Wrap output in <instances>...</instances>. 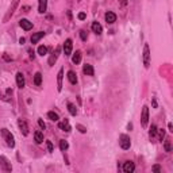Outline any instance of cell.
Returning a JSON list of instances; mask_svg holds the SVG:
<instances>
[{
	"label": "cell",
	"instance_id": "6da1fadb",
	"mask_svg": "<svg viewBox=\"0 0 173 173\" xmlns=\"http://www.w3.org/2000/svg\"><path fill=\"white\" fill-rule=\"evenodd\" d=\"M0 132H2V137L4 138V141H6L7 145H8L10 148H14V146H15V138H14L12 132L8 131L7 128H2Z\"/></svg>",
	"mask_w": 173,
	"mask_h": 173
},
{
	"label": "cell",
	"instance_id": "7a4b0ae2",
	"mask_svg": "<svg viewBox=\"0 0 173 173\" xmlns=\"http://www.w3.org/2000/svg\"><path fill=\"white\" fill-rule=\"evenodd\" d=\"M18 6H19V0H12L11 6L8 7V11L6 12L4 18H3V22H4V23H7V22H8L11 18H12V15L15 14V11H16V8H18Z\"/></svg>",
	"mask_w": 173,
	"mask_h": 173
},
{
	"label": "cell",
	"instance_id": "3957f363",
	"mask_svg": "<svg viewBox=\"0 0 173 173\" xmlns=\"http://www.w3.org/2000/svg\"><path fill=\"white\" fill-rule=\"evenodd\" d=\"M143 65H145V68L146 69H149L150 68V57H152V54H150V47L148 43H145L143 45Z\"/></svg>",
	"mask_w": 173,
	"mask_h": 173
},
{
	"label": "cell",
	"instance_id": "277c9868",
	"mask_svg": "<svg viewBox=\"0 0 173 173\" xmlns=\"http://www.w3.org/2000/svg\"><path fill=\"white\" fill-rule=\"evenodd\" d=\"M148 124H149V107L148 106H143L142 112H141V126L143 128H146Z\"/></svg>",
	"mask_w": 173,
	"mask_h": 173
},
{
	"label": "cell",
	"instance_id": "5b68a950",
	"mask_svg": "<svg viewBox=\"0 0 173 173\" xmlns=\"http://www.w3.org/2000/svg\"><path fill=\"white\" fill-rule=\"evenodd\" d=\"M119 145H120V148H122L123 150H127V149H130V146H131V139L128 135L126 134H122L119 137Z\"/></svg>",
	"mask_w": 173,
	"mask_h": 173
},
{
	"label": "cell",
	"instance_id": "8992f818",
	"mask_svg": "<svg viewBox=\"0 0 173 173\" xmlns=\"http://www.w3.org/2000/svg\"><path fill=\"white\" fill-rule=\"evenodd\" d=\"M0 168L4 172H12V165L6 156H0Z\"/></svg>",
	"mask_w": 173,
	"mask_h": 173
},
{
	"label": "cell",
	"instance_id": "52a82bcc",
	"mask_svg": "<svg viewBox=\"0 0 173 173\" xmlns=\"http://www.w3.org/2000/svg\"><path fill=\"white\" fill-rule=\"evenodd\" d=\"M60 54H61V46H57L53 53H51V56L49 57V66H53L54 64H56L58 57H60Z\"/></svg>",
	"mask_w": 173,
	"mask_h": 173
},
{
	"label": "cell",
	"instance_id": "ba28073f",
	"mask_svg": "<svg viewBox=\"0 0 173 173\" xmlns=\"http://www.w3.org/2000/svg\"><path fill=\"white\" fill-rule=\"evenodd\" d=\"M72 49H73V42L71 38H68L64 42V45H62V50H64V54L66 57H69L72 54Z\"/></svg>",
	"mask_w": 173,
	"mask_h": 173
},
{
	"label": "cell",
	"instance_id": "9c48e42d",
	"mask_svg": "<svg viewBox=\"0 0 173 173\" xmlns=\"http://www.w3.org/2000/svg\"><path fill=\"white\" fill-rule=\"evenodd\" d=\"M18 126H19V130L22 132V135L27 137V135H28V126H27V123H26V120L18 119Z\"/></svg>",
	"mask_w": 173,
	"mask_h": 173
},
{
	"label": "cell",
	"instance_id": "30bf717a",
	"mask_svg": "<svg viewBox=\"0 0 173 173\" xmlns=\"http://www.w3.org/2000/svg\"><path fill=\"white\" fill-rule=\"evenodd\" d=\"M62 80H64V68H61L57 73V91H62Z\"/></svg>",
	"mask_w": 173,
	"mask_h": 173
},
{
	"label": "cell",
	"instance_id": "8fae6325",
	"mask_svg": "<svg viewBox=\"0 0 173 173\" xmlns=\"http://www.w3.org/2000/svg\"><path fill=\"white\" fill-rule=\"evenodd\" d=\"M19 26L23 28L24 31H30L32 28V22H30L28 19H20L19 20Z\"/></svg>",
	"mask_w": 173,
	"mask_h": 173
},
{
	"label": "cell",
	"instance_id": "7c38bea8",
	"mask_svg": "<svg viewBox=\"0 0 173 173\" xmlns=\"http://www.w3.org/2000/svg\"><path fill=\"white\" fill-rule=\"evenodd\" d=\"M135 171V164L132 161H126L123 164V172L124 173H132Z\"/></svg>",
	"mask_w": 173,
	"mask_h": 173
},
{
	"label": "cell",
	"instance_id": "4fadbf2b",
	"mask_svg": "<svg viewBox=\"0 0 173 173\" xmlns=\"http://www.w3.org/2000/svg\"><path fill=\"white\" fill-rule=\"evenodd\" d=\"M104 18H106V22H107L108 24H112V23H115L116 22V15L112 12V11H107Z\"/></svg>",
	"mask_w": 173,
	"mask_h": 173
},
{
	"label": "cell",
	"instance_id": "5bb4252c",
	"mask_svg": "<svg viewBox=\"0 0 173 173\" xmlns=\"http://www.w3.org/2000/svg\"><path fill=\"white\" fill-rule=\"evenodd\" d=\"M45 37V32L43 31H38V32H34V34L31 35V43L32 45H35V43H38V41L41 38H43Z\"/></svg>",
	"mask_w": 173,
	"mask_h": 173
},
{
	"label": "cell",
	"instance_id": "9a60e30c",
	"mask_svg": "<svg viewBox=\"0 0 173 173\" xmlns=\"http://www.w3.org/2000/svg\"><path fill=\"white\" fill-rule=\"evenodd\" d=\"M24 84H26V81H24L23 73H22V72H18V73H16V85L22 89V88L24 87Z\"/></svg>",
	"mask_w": 173,
	"mask_h": 173
},
{
	"label": "cell",
	"instance_id": "2e32d148",
	"mask_svg": "<svg viewBox=\"0 0 173 173\" xmlns=\"http://www.w3.org/2000/svg\"><path fill=\"white\" fill-rule=\"evenodd\" d=\"M47 10V0H38V12L45 14Z\"/></svg>",
	"mask_w": 173,
	"mask_h": 173
},
{
	"label": "cell",
	"instance_id": "e0dca14e",
	"mask_svg": "<svg viewBox=\"0 0 173 173\" xmlns=\"http://www.w3.org/2000/svg\"><path fill=\"white\" fill-rule=\"evenodd\" d=\"M58 127H60L62 131H66V132H69V131L72 130V128H71V124H69V122H68V119H64L62 122L58 123Z\"/></svg>",
	"mask_w": 173,
	"mask_h": 173
},
{
	"label": "cell",
	"instance_id": "ac0fdd59",
	"mask_svg": "<svg viewBox=\"0 0 173 173\" xmlns=\"http://www.w3.org/2000/svg\"><path fill=\"white\" fill-rule=\"evenodd\" d=\"M83 72L85 73L87 76H93L95 75V71H93V66L91 64H85L83 66Z\"/></svg>",
	"mask_w": 173,
	"mask_h": 173
},
{
	"label": "cell",
	"instance_id": "d6986e66",
	"mask_svg": "<svg viewBox=\"0 0 173 173\" xmlns=\"http://www.w3.org/2000/svg\"><path fill=\"white\" fill-rule=\"evenodd\" d=\"M92 31H93L95 34L100 35L102 32H103V27H102V24L99 23V22H93V23H92Z\"/></svg>",
	"mask_w": 173,
	"mask_h": 173
},
{
	"label": "cell",
	"instance_id": "ffe728a7",
	"mask_svg": "<svg viewBox=\"0 0 173 173\" xmlns=\"http://www.w3.org/2000/svg\"><path fill=\"white\" fill-rule=\"evenodd\" d=\"M66 77H68V80H69V83H71V84H73V85H76V84H77V76H76V73L73 71H69L68 76H66Z\"/></svg>",
	"mask_w": 173,
	"mask_h": 173
},
{
	"label": "cell",
	"instance_id": "44dd1931",
	"mask_svg": "<svg viewBox=\"0 0 173 173\" xmlns=\"http://www.w3.org/2000/svg\"><path fill=\"white\" fill-rule=\"evenodd\" d=\"M72 62H73V64H76V65L81 62V51H80V50H77L76 53L72 56Z\"/></svg>",
	"mask_w": 173,
	"mask_h": 173
},
{
	"label": "cell",
	"instance_id": "7402d4cb",
	"mask_svg": "<svg viewBox=\"0 0 173 173\" xmlns=\"http://www.w3.org/2000/svg\"><path fill=\"white\" fill-rule=\"evenodd\" d=\"M34 141H35V143H42L43 142V132L42 131H35L34 132Z\"/></svg>",
	"mask_w": 173,
	"mask_h": 173
},
{
	"label": "cell",
	"instance_id": "603a6c76",
	"mask_svg": "<svg viewBox=\"0 0 173 173\" xmlns=\"http://www.w3.org/2000/svg\"><path fill=\"white\" fill-rule=\"evenodd\" d=\"M157 126L156 124H152V127H150V130H149V138H150V141H153L154 138H156V135H157Z\"/></svg>",
	"mask_w": 173,
	"mask_h": 173
},
{
	"label": "cell",
	"instance_id": "cb8c5ba5",
	"mask_svg": "<svg viewBox=\"0 0 173 173\" xmlns=\"http://www.w3.org/2000/svg\"><path fill=\"white\" fill-rule=\"evenodd\" d=\"M34 84L37 87H39L42 84V75H41V72H37L34 75Z\"/></svg>",
	"mask_w": 173,
	"mask_h": 173
},
{
	"label": "cell",
	"instance_id": "d4e9b609",
	"mask_svg": "<svg viewBox=\"0 0 173 173\" xmlns=\"http://www.w3.org/2000/svg\"><path fill=\"white\" fill-rule=\"evenodd\" d=\"M68 111L71 115L73 116H76L77 115V108H76V106L73 104V103H68Z\"/></svg>",
	"mask_w": 173,
	"mask_h": 173
},
{
	"label": "cell",
	"instance_id": "484cf974",
	"mask_svg": "<svg viewBox=\"0 0 173 173\" xmlns=\"http://www.w3.org/2000/svg\"><path fill=\"white\" fill-rule=\"evenodd\" d=\"M47 118H49L50 120H53V122H58V114L57 112H54V111H49L47 112Z\"/></svg>",
	"mask_w": 173,
	"mask_h": 173
},
{
	"label": "cell",
	"instance_id": "4316f807",
	"mask_svg": "<svg viewBox=\"0 0 173 173\" xmlns=\"http://www.w3.org/2000/svg\"><path fill=\"white\" fill-rule=\"evenodd\" d=\"M164 149H165V152H167V153L172 152V142H171V139H165V141H164Z\"/></svg>",
	"mask_w": 173,
	"mask_h": 173
},
{
	"label": "cell",
	"instance_id": "83f0119b",
	"mask_svg": "<svg viewBox=\"0 0 173 173\" xmlns=\"http://www.w3.org/2000/svg\"><path fill=\"white\" fill-rule=\"evenodd\" d=\"M37 53H38L39 56H42V57L46 56V54H47V47L43 46V45H41V46L38 47V50H37Z\"/></svg>",
	"mask_w": 173,
	"mask_h": 173
},
{
	"label": "cell",
	"instance_id": "f1b7e54d",
	"mask_svg": "<svg viewBox=\"0 0 173 173\" xmlns=\"http://www.w3.org/2000/svg\"><path fill=\"white\" fill-rule=\"evenodd\" d=\"M68 148H69V143L65 141V139H61L60 141V149L62 150V152H65V150H68Z\"/></svg>",
	"mask_w": 173,
	"mask_h": 173
},
{
	"label": "cell",
	"instance_id": "f546056e",
	"mask_svg": "<svg viewBox=\"0 0 173 173\" xmlns=\"http://www.w3.org/2000/svg\"><path fill=\"white\" fill-rule=\"evenodd\" d=\"M157 134H158V141L162 142V139L165 138V130L161 128V130H157Z\"/></svg>",
	"mask_w": 173,
	"mask_h": 173
},
{
	"label": "cell",
	"instance_id": "4dcf8cb0",
	"mask_svg": "<svg viewBox=\"0 0 173 173\" xmlns=\"http://www.w3.org/2000/svg\"><path fill=\"white\" fill-rule=\"evenodd\" d=\"M76 128L81 132V134H85V132H87V127H84L83 124H76Z\"/></svg>",
	"mask_w": 173,
	"mask_h": 173
},
{
	"label": "cell",
	"instance_id": "1f68e13d",
	"mask_svg": "<svg viewBox=\"0 0 173 173\" xmlns=\"http://www.w3.org/2000/svg\"><path fill=\"white\" fill-rule=\"evenodd\" d=\"M46 148H47V152L49 153H51L54 150V148H53V143H51V141H46Z\"/></svg>",
	"mask_w": 173,
	"mask_h": 173
},
{
	"label": "cell",
	"instance_id": "d6a6232c",
	"mask_svg": "<svg viewBox=\"0 0 173 173\" xmlns=\"http://www.w3.org/2000/svg\"><path fill=\"white\" fill-rule=\"evenodd\" d=\"M80 38H81L83 41H87V39H88V34H87V31H84V30L80 31Z\"/></svg>",
	"mask_w": 173,
	"mask_h": 173
},
{
	"label": "cell",
	"instance_id": "836d02e7",
	"mask_svg": "<svg viewBox=\"0 0 173 173\" xmlns=\"http://www.w3.org/2000/svg\"><path fill=\"white\" fill-rule=\"evenodd\" d=\"M38 126L41 127V130H45L46 128V124H45V122H43L42 119H38Z\"/></svg>",
	"mask_w": 173,
	"mask_h": 173
},
{
	"label": "cell",
	"instance_id": "e575fe53",
	"mask_svg": "<svg viewBox=\"0 0 173 173\" xmlns=\"http://www.w3.org/2000/svg\"><path fill=\"white\" fill-rule=\"evenodd\" d=\"M152 169H153V172H161V167H160V165H154Z\"/></svg>",
	"mask_w": 173,
	"mask_h": 173
},
{
	"label": "cell",
	"instance_id": "d590c367",
	"mask_svg": "<svg viewBox=\"0 0 173 173\" xmlns=\"http://www.w3.org/2000/svg\"><path fill=\"white\" fill-rule=\"evenodd\" d=\"M85 18H87V15H85L84 12H80V14H79V19H80V20H84Z\"/></svg>",
	"mask_w": 173,
	"mask_h": 173
},
{
	"label": "cell",
	"instance_id": "8d00e7d4",
	"mask_svg": "<svg viewBox=\"0 0 173 173\" xmlns=\"http://www.w3.org/2000/svg\"><path fill=\"white\" fill-rule=\"evenodd\" d=\"M3 60H6V61H11V60H12V58H11V57H8V56H7V54L4 53V54H3Z\"/></svg>",
	"mask_w": 173,
	"mask_h": 173
},
{
	"label": "cell",
	"instance_id": "74e56055",
	"mask_svg": "<svg viewBox=\"0 0 173 173\" xmlns=\"http://www.w3.org/2000/svg\"><path fill=\"white\" fill-rule=\"evenodd\" d=\"M28 10H30V7H28V6L22 7V11H23V12H28Z\"/></svg>",
	"mask_w": 173,
	"mask_h": 173
},
{
	"label": "cell",
	"instance_id": "f35d334b",
	"mask_svg": "<svg viewBox=\"0 0 173 173\" xmlns=\"http://www.w3.org/2000/svg\"><path fill=\"white\" fill-rule=\"evenodd\" d=\"M152 104H153V108H157V100L153 97V100H152Z\"/></svg>",
	"mask_w": 173,
	"mask_h": 173
},
{
	"label": "cell",
	"instance_id": "ab89813d",
	"mask_svg": "<svg viewBox=\"0 0 173 173\" xmlns=\"http://www.w3.org/2000/svg\"><path fill=\"white\" fill-rule=\"evenodd\" d=\"M168 128H169V131H173V126H172V123H168Z\"/></svg>",
	"mask_w": 173,
	"mask_h": 173
},
{
	"label": "cell",
	"instance_id": "60d3db41",
	"mask_svg": "<svg viewBox=\"0 0 173 173\" xmlns=\"http://www.w3.org/2000/svg\"><path fill=\"white\" fill-rule=\"evenodd\" d=\"M120 4H122V6H126V4H127V0H120Z\"/></svg>",
	"mask_w": 173,
	"mask_h": 173
},
{
	"label": "cell",
	"instance_id": "b9f144b4",
	"mask_svg": "<svg viewBox=\"0 0 173 173\" xmlns=\"http://www.w3.org/2000/svg\"><path fill=\"white\" fill-rule=\"evenodd\" d=\"M10 95H12V91H11V89H7V97H8Z\"/></svg>",
	"mask_w": 173,
	"mask_h": 173
}]
</instances>
